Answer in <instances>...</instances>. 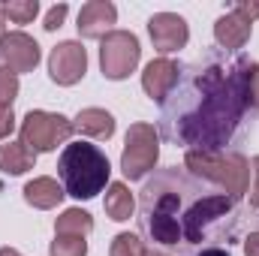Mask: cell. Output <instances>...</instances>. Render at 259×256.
<instances>
[{
    "mask_svg": "<svg viewBox=\"0 0 259 256\" xmlns=\"http://www.w3.org/2000/svg\"><path fill=\"white\" fill-rule=\"evenodd\" d=\"M253 66L247 55L229 52L181 66L178 84L160 103L163 133L187 151H223L250 106Z\"/></svg>",
    "mask_w": 259,
    "mask_h": 256,
    "instance_id": "6da1fadb",
    "label": "cell"
},
{
    "mask_svg": "<svg viewBox=\"0 0 259 256\" xmlns=\"http://www.w3.org/2000/svg\"><path fill=\"white\" fill-rule=\"evenodd\" d=\"M193 184L175 169L160 175L142 190V229L151 241L178 247L181 244V217L196 199Z\"/></svg>",
    "mask_w": 259,
    "mask_h": 256,
    "instance_id": "7a4b0ae2",
    "label": "cell"
},
{
    "mask_svg": "<svg viewBox=\"0 0 259 256\" xmlns=\"http://www.w3.org/2000/svg\"><path fill=\"white\" fill-rule=\"evenodd\" d=\"M58 172L64 181L66 196L75 199H94L97 193H103V187L109 184V157L88 142H69L58 160Z\"/></svg>",
    "mask_w": 259,
    "mask_h": 256,
    "instance_id": "3957f363",
    "label": "cell"
},
{
    "mask_svg": "<svg viewBox=\"0 0 259 256\" xmlns=\"http://www.w3.org/2000/svg\"><path fill=\"white\" fill-rule=\"evenodd\" d=\"M184 163H187V169L193 172L196 178L214 181L217 187H223L232 199H241L247 193V187H250V163L241 154H223V151L202 154V151H187Z\"/></svg>",
    "mask_w": 259,
    "mask_h": 256,
    "instance_id": "277c9868",
    "label": "cell"
},
{
    "mask_svg": "<svg viewBox=\"0 0 259 256\" xmlns=\"http://www.w3.org/2000/svg\"><path fill=\"white\" fill-rule=\"evenodd\" d=\"M160 157V133L154 124H133L124 139V154H121V172L130 181L145 178Z\"/></svg>",
    "mask_w": 259,
    "mask_h": 256,
    "instance_id": "5b68a950",
    "label": "cell"
},
{
    "mask_svg": "<svg viewBox=\"0 0 259 256\" xmlns=\"http://www.w3.org/2000/svg\"><path fill=\"white\" fill-rule=\"evenodd\" d=\"M72 136V121L55 112H27L21 121V145L33 154L55 151Z\"/></svg>",
    "mask_w": 259,
    "mask_h": 256,
    "instance_id": "8992f818",
    "label": "cell"
},
{
    "mask_svg": "<svg viewBox=\"0 0 259 256\" xmlns=\"http://www.w3.org/2000/svg\"><path fill=\"white\" fill-rule=\"evenodd\" d=\"M139 58H142V49L130 30H112L100 42V66H103V75L112 81L127 78L139 66Z\"/></svg>",
    "mask_w": 259,
    "mask_h": 256,
    "instance_id": "52a82bcc",
    "label": "cell"
},
{
    "mask_svg": "<svg viewBox=\"0 0 259 256\" xmlns=\"http://www.w3.org/2000/svg\"><path fill=\"white\" fill-rule=\"evenodd\" d=\"M84 69H88V52L81 49V42L66 39V42L52 49V55H49V75H52L55 84L69 88V84L81 81Z\"/></svg>",
    "mask_w": 259,
    "mask_h": 256,
    "instance_id": "ba28073f",
    "label": "cell"
},
{
    "mask_svg": "<svg viewBox=\"0 0 259 256\" xmlns=\"http://www.w3.org/2000/svg\"><path fill=\"white\" fill-rule=\"evenodd\" d=\"M148 33H151V42H154V49L160 55H172V52L184 49L187 39H190L187 21L181 15H175V12H157V15H151Z\"/></svg>",
    "mask_w": 259,
    "mask_h": 256,
    "instance_id": "9c48e42d",
    "label": "cell"
},
{
    "mask_svg": "<svg viewBox=\"0 0 259 256\" xmlns=\"http://www.w3.org/2000/svg\"><path fill=\"white\" fill-rule=\"evenodd\" d=\"M0 58H3L6 69H12L15 75L18 72H30L39 64V46L24 30H12V33H6L0 39Z\"/></svg>",
    "mask_w": 259,
    "mask_h": 256,
    "instance_id": "30bf717a",
    "label": "cell"
},
{
    "mask_svg": "<svg viewBox=\"0 0 259 256\" xmlns=\"http://www.w3.org/2000/svg\"><path fill=\"white\" fill-rule=\"evenodd\" d=\"M115 21H118L115 3H109V0H91V3L81 6L75 27H78V33L84 39H103V36L112 33V24Z\"/></svg>",
    "mask_w": 259,
    "mask_h": 256,
    "instance_id": "8fae6325",
    "label": "cell"
},
{
    "mask_svg": "<svg viewBox=\"0 0 259 256\" xmlns=\"http://www.w3.org/2000/svg\"><path fill=\"white\" fill-rule=\"evenodd\" d=\"M178 72H181V66L175 64V61H169V58L151 61V64L145 66V72H142V88H145V94H148L154 103H163V100L172 94V88L178 84Z\"/></svg>",
    "mask_w": 259,
    "mask_h": 256,
    "instance_id": "7c38bea8",
    "label": "cell"
},
{
    "mask_svg": "<svg viewBox=\"0 0 259 256\" xmlns=\"http://www.w3.org/2000/svg\"><path fill=\"white\" fill-rule=\"evenodd\" d=\"M250 33H253V24H250L244 15H238L235 9L226 12V15H220L217 24H214V39H217V46H220L223 52H238V49H244L247 39H250Z\"/></svg>",
    "mask_w": 259,
    "mask_h": 256,
    "instance_id": "4fadbf2b",
    "label": "cell"
},
{
    "mask_svg": "<svg viewBox=\"0 0 259 256\" xmlns=\"http://www.w3.org/2000/svg\"><path fill=\"white\" fill-rule=\"evenodd\" d=\"M66 190L55 181V178H33V181H27L24 184V199H27V205H33V208H39V211H49V208H58L61 202H64Z\"/></svg>",
    "mask_w": 259,
    "mask_h": 256,
    "instance_id": "5bb4252c",
    "label": "cell"
},
{
    "mask_svg": "<svg viewBox=\"0 0 259 256\" xmlns=\"http://www.w3.org/2000/svg\"><path fill=\"white\" fill-rule=\"evenodd\" d=\"M72 130H78L84 136H94V139H109L115 133V118L106 109H81L72 121Z\"/></svg>",
    "mask_w": 259,
    "mask_h": 256,
    "instance_id": "9a60e30c",
    "label": "cell"
},
{
    "mask_svg": "<svg viewBox=\"0 0 259 256\" xmlns=\"http://www.w3.org/2000/svg\"><path fill=\"white\" fill-rule=\"evenodd\" d=\"M36 163V154L27 151L21 142H6L0 145V169L6 175H24L27 169H33Z\"/></svg>",
    "mask_w": 259,
    "mask_h": 256,
    "instance_id": "2e32d148",
    "label": "cell"
},
{
    "mask_svg": "<svg viewBox=\"0 0 259 256\" xmlns=\"http://www.w3.org/2000/svg\"><path fill=\"white\" fill-rule=\"evenodd\" d=\"M133 211H136V199H133V193H130L127 184H121V181L109 184V193H106V214H109L112 220L124 223V220L133 217Z\"/></svg>",
    "mask_w": 259,
    "mask_h": 256,
    "instance_id": "e0dca14e",
    "label": "cell"
},
{
    "mask_svg": "<svg viewBox=\"0 0 259 256\" xmlns=\"http://www.w3.org/2000/svg\"><path fill=\"white\" fill-rule=\"evenodd\" d=\"M55 232L58 235H81V238H88L94 232V217L88 211H81V208H66L58 217V223H55Z\"/></svg>",
    "mask_w": 259,
    "mask_h": 256,
    "instance_id": "ac0fdd59",
    "label": "cell"
},
{
    "mask_svg": "<svg viewBox=\"0 0 259 256\" xmlns=\"http://www.w3.org/2000/svg\"><path fill=\"white\" fill-rule=\"evenodd\" d=\"M49 253L52 256H88V241L81 235H55Z\"/></svg>",
    "mask_w": 259,
    "mask_h": 256,
    "instance_id": "d6986e66",
    "label": "cell"
},
{
    "mask_svg": "<svg viewBox=\"0 0 259 256\" xmlns=\"http://www.w3.org/2000/svg\"><path fill=\"white\" fill-rule=\"evenodd\" d=\"M3 9H6V18H12L15 24H30L39 12V3L36 0H9V3H3Z\"/></svg>",
    "mask_w": 259,
    "mask_h": 256,
    "instance_id": "ffe728a7",
    "label": "cell"
},
{
    "mask_svg": "<svg viewBox=\"0 0 259 256\" xmlns=\"http://www.w3.org/2000/svg\"><path fill=\"white\" fill-rule=\"evenodd\" d=\"M109 256H148V250H145V244L139 241V235L121 232V235H115Z\"/></svg>",
    "mask_w": 259,
    "mask_h": 256,
    "instance_id": "44dd1931",
    "label": "cell"
},
{
    "mask_svg": "<svg viewBox=\"0 0 259 256\" xmlns=\"http://www.w3.org/2000/svg\"><path fill=\"white\" fill-rule=\"evenodd\" d=\"M18 97V75L6 66H0V109H12V100Z\"/></svg>",
    "mask_w": 259,
    "mask_h": 256,
    "instance_id": "7402d4cb",
    "label": "cell"
},
{
    "mask_svg": "<svg viewBox=\"0 0 259 256\" xmlns=\"http://www.w3.org/2000/svg\"><path fill=\"white\" fill-rule=\"evenodd\" d=\"M66 12H69V6L66 3H58V6H52L49 9V15H46V30H58L61 24H64V18H66Z\"/></svg>",
    "mask_w": 259,
    "mask_h": 256,
    "instance_id": "603a6c76",
    "label": "cell"
},
{
    "mask_svg": "<svg viewBox=\"0 0 259 256\" xmlns=\"http://www.w3.org/2000/svg\"><path fill=\"white\" fill-rule=\"evenodd\" d=\"M238 15H244L250 24H253V18H259V0H244V3H235L232 6Z\"/></svg>",
    "mask_w": 259,
    "mask_h": 256,
    "instance_id": "cb8c5ba5",
    "label": "cell"
},
{
    "mask_svg": "<svg viewBox=\"0 0 259 256\" xmlns=\"http://www.w3.org/2000/svg\"><path fill=\"white\" fill-rule=\"evenodd\" d=\"M12 130H15V115H12V109H0V139H6Z\"/></svg>",
    "mask_w": 259,
    "mask_h": 256,
    "instance_id": "d4e9b609",
    "label": "cell"
},
{
    "mask_svg": "<svg viewBox=\"0 0 259 256\" xmlns=\"http://www.w3.org/2000/svg\"><path fill=\"white\" fill-rule=\"evenodd\" d=\"M250 169H253V187H250V205L259 208V157L250 160Z\"/></svg>",
    "mask_w": 259,
    "mask_h": 256,
    "instance_id": "484cf974",
    "label": "cell"
},
{
    "mask_svg": "<svg viewBox=\"0 0 259 256\" xmlns=\"http://www.w3.org/2000/svg\"><path fill=\"white\" fill-rule=\"evenodd\" d=\"M244 256H259V232H250L244 238Z\"/></svg>",
    "mask_w": 259,
    "mask_h": 256,
    "instance_id": "4316f807",
    "label": "cell"
},
{
    "mask_svg": "<svg viewBox=\"0 0 259 256\" xmlns=\"http://www.w3.org/2000/svg\"><path fill=\"white\" fill-rule=\"evenodd\" d=\"M250 103L259 109V66H253V78H250Z\"/></svg>",
    "mask_w": 259,
    "mask_h": 256,
    "instance_id": "83f0119b",
    "label": "cell"
},
{
    "mask_svg": "<svg viewBox=\"0 0 259 256\" xmlns=\"http://www.w3.org/2000/svg\"><path fill=\"white\" fill-rule=\"evenodd\" d=\"M196 256H229V250H223V247H205L202 253H196Z\"/></svg>",
    "mask_w": 259,
    "mask_h": 256,
    "instance_id": "f1b7e54d",
    "label": "cell"
},
{
    "mask_svg": "<svg viewBox=\"0 0 259 256\" xmlns=\"http://www.w3.org/2000/svg\"><path fill=\"white\" fill-rule=\"evenodd\" d=\"M6 36V9H3V3H0V39Z\"/></svg>",
    "mask_w": 259,
    "mask_h": 256,
    "instance_id": "f546056e",
    "label": "cell"
},
{
    "mask_svg": "<svg viewBox=\"0 0 259 256\" xmlns=\"http://www.w3.org/2000/svg\"><path fill=\"white\" fill-rule=\"evenodd\" d=\"M0 256H21L15 247H0Z\"/></svg>",
    "mask_w": 259,
    "mask_h": 256,
    "instance_id": "4dcf8cb0",
    "label": "cell"
},
{
    "mask_svg": "<svg viewBox=\"0 0 259 256\" xmlns=\"http://www.w3.org/2000/svg\"><path fill=\"white\" fill-rule=\"evenodd\" d=\"M148 256H163V253H148Z\"/></svg>",
    "mask_w": 259,
    "mask_h": 256,
    "instance_id": "1f68e13d",
    "label": "cell"
}]
</instances>
